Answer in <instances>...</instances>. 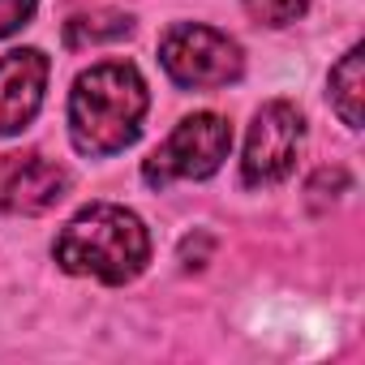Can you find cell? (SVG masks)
<instances>
[{
  "instance_id": "obj_1",
  "label": "cell",
  "mask_w": 365,
  "mask_h": 365,
  "mask_svg": "<svg viewBox=\"0 0 365 365\" xmlns=\"http://www.w3.org/2000/svg\"><path fill=\"white\" fill-rule=\"evenodd\" d=\"M150 108L146 82L129 61L91 65L69 95V138L82 155H116L142 133V116Z\"/></svg>"
},
{
  "instance_id": "obj_2",
  "label": "cell",
  "mask_w": 365,
  "mask_h": 365,
  "mask_svg": "<svg viewBox=\"0 0 365 365\" xmlns=\"http://www.w3.org/2000/svg\"><path fill=\"white\" fill-rule=\"evenodd\" d=\"M52 254H56L61 271H69V275L129 284L150 262V232L133 211H125L116 202H91L86 211H78L65 224Z\"/></svg>"
},
{
  "instance_id": "obj_3",
  "label": "cell",
  "mask_w": 365,
  "mask_h": 365,
  "mask_svg": "<svg viewBox=\"0 0 365 365\" xmlns=\"http://www.w3.org/2000/svg\"><path fill=\"white\" fill-rule=\"evenodd\" d=\"M159 65L176 86H190V91H215L245 73V56L237 39L198 22H176L159 39Z\"/></svg>"
},
{
  "instance_id": "obj_4",
  "label": "cell",
  "mask_w": 365,
  "mask_h": 365,
  "mask_svg": "<svg viewBox=\"0 0 365 365\" xmlns=\"http://www.w3.org/2000/svg\"><path fill=\"white\" fill-rule=\"evenodd\" d=\"M228 150H232L228 120L215 116V112H194V116H185L172 129V138L159 150L146 155L142 180L155 185V190L172 185V180H202V176L220 172V163L228 159Z\"/></svg>"
},
{
  "instance_id": "obj_5",
  "label": "cell",
  "mask_w": 365,
  "mask_h": 365,
  "mask_svg": "<svg viewBox=\"0 0 365 365\" xmlns=\"http://www.w3.org/2000/svg\"><path fill=\"white\" fill-rule=\"evenodd\" d=\"M301 142H305V120H301V112H297L288 99L262 103L258 116H254V125H250V138H245V159H241L245 185H254V190L279 185V180L297 168Z\"/></svg>"
},
{
  "instance_id": "obj_6",
  "label": "cell",
  "mask_w": 365,
  "mask_h": 365,
  "mask_svg": "<svg viewBox=\"0 0 365 365\" xmlns=\"http://www.w3.org/2000/svg\"><path fill=\"white\" fill-rule=\"evenodd\" d=\"M65 190H69V172L39 150H14L0 159V211L43 215L65 198Z\"/></svg>"
},
{
  "instance_id": "obj_7",
  "label": "cell",
  "mask_w": 365,
  "mask_h": 365,
  "mask_svg": "<svg viewBox=\"0 0 365 365\" xmlns=\"http://www.w3.org/2000/svg\"><path fill=\"white\" fill-rule=\"evenodd\" d=\"M48 73L52 65L39 48H14L0 56V138H9L35 120V112L43 108Z\"/></svg>"
},
{
  "instance_id": "obj_8",
  "label": "cell",
  "mask_w": 365,
  "mask_h": 365,
  "mask_svg": "<svg viewBox=\"0 0 365 365\" xmlns=\"http://www.w3.org/2000/svg\"><path fill=\"white\" fill-rule=\"evenodd\" d=\"M361 48H348L344 61L331 69V103L348 129H361V99H365V78H361Z\"/></svg>"
},
{
  "instance_id": "obj_9",
  "label": "cell",
  "mask_w": 365,
  "mask_h": 365,
  "mask_svg": "<svg viewBox=\"0 0 365 365\" xmlns=\"http://www.w3.org/2000/svg\"><path fill=\"white\" fill-rule=\"evenodd\" d=\"M133 22L125 14H82L73 22H65V43L69 48H86V43H108V39H120L129 35Z\"/></svg>"
},
{
  "instance_id": "obj_10",
  "label": "cell",
  "mask_w": 365,
  "mask_h": 365,
  "mask_svg": "<svg viewBox=\"0 0 365 365\" xmlns=\"http://www.w3.org/2000/svg\"><path fill=\"white\" fill-rule=\"evenodd\" d=\"M314 0H245V14L262 26H288L297 18H305V9Z\"/></svg>"
},
{
  "instance_id": "obj_11",
  "label": "cell",
  "mask_w": 365,
  "mask_h": 365,
  "mask_svg": "<svg viewBox=\"0 0 365 365\" xmlns=\"http://www.w3.org/2000/svg\"><path fill=\"white\" fill-rule=\"evenodd\" d=\"M35 5H39V0H0V39L18 35L35 18Z\"/></svg>"
}]
</instances>
